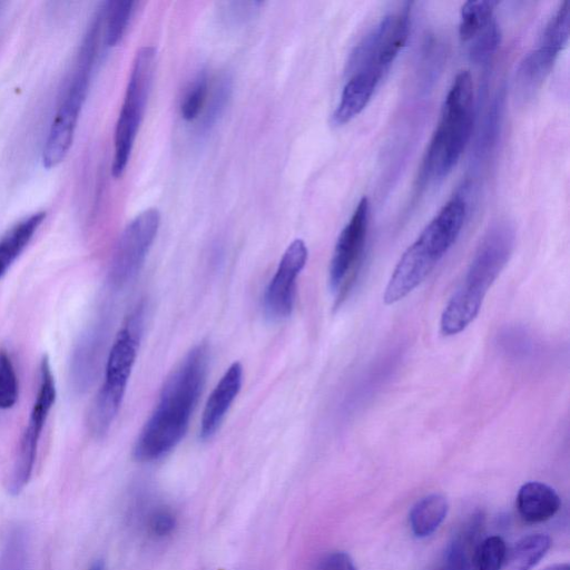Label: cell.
Here are the masks:
<instances>
[{"label": "cell", "instance_id": "3957f363", "mask_svg": "<svg viewBox=\"0 0 570 570\" xmlns=\"http://www.w3.org/2000/svg\"><path fill=\"white\" fill-rule=\"evenodd\" d=\"M465 216L466 203L461 195L444 204L401 256L383 295L385 304L404 298L426 278L458 239Z\"/></svg>", "mask_w": 570, "mask_h": 570}, {"label": "cell", "instance_id": "9a60e30c", "mask_svg": "<svg viewBox=\"0 0 570 570\" xmlns=\"http://www.w3.org/2000/svg\"><path fill=\"white\" fill-rule=\"evenodd\" d=\"M559 52L552 47L539 43L523 57L514 77V92L519 100L527 102L537 95L551 72Z\"/></svg>", "mask_w": 570, "mask_h": 570}, {"label": "cell", "instance_id": "d6986e66", "mask_svg": "<svg viewBox=\"0 0 570 570\" xmlns=\"http://www.w3.org/2000/svg\"><path fill=\"white\" fill-rule=\"evenodd\" d=\"M47 213L39 210L16 223L0 239V279L24 250L46 219Z\"/></svg>", "mask_w": 570, "mask_h": 570}, {"label": "cell", "instance_id": "8992f818", "mask_svg": "<svg viewBox=\"0 0 570 570\" xmlns=\"http://www.w3.org/2000/svg\"><path fill=\"white\" fill-rule=\"evenodd\" d=\"M142 311L135 309L117 333L107 356L104 382L88 414L91 433L104 436L117 416L137 357L141 336Z\"/></svg>", "mask_w": 570, "mask_h": 570}, {"label": "cell", "instance_id": "7402d4cb", "mask_svg": "<svg viewBox=\"0 0 570 570\" xmlns=\"http://www.w3.org/2000/svg\"><path fill=\"white\" fill-rule=\"evenodd\" d=\"M0 570H30V538L24 527L8 531L0 548Z\"/></svg>", "mask_w": 570, "mask_h": 570}, {"label": "cell", "instance_id": "4316f807", "mask_svg": "<svg viewBox=\"0 0 570 570\" xmlns=\"http://www.w3.org/2000/svg\"><path fill=\"white\" fill-rule=\"evenodd\" d=\"M507 546L499 535H491L478 543L473 556L474 570H500L507 559Z\"/></svg>", "mask_w": 570, "mask_h": 570}, {"label": "cell", "instance_id": "e575fe53", "mask_svg": "<svg viewBox=\"0 0 570 570\" xmlns=\"http://www.w3.org/2000/svg\"><path fill=\"white\" fill-rule=\"evenodd\" d=\"M90 570H104V563L101 561H97L92 564Z\"/></svg>", "mask_w": 570, "mask_h": 570}, {"label": "cell", "instance_id": "ac0fdd59", "mask_svg": "<svg viewBox=\"0 0 570 570\" xmlns=\"http://www.w3.org/2000/svg\"><path fill=\"white\" fill-rule=\"evenodd\" d=\"M482 527L483 514L474 513L448 546L439 570H474L473 556Z\"/></svg>", "mask_w": 570, "mask_h": 570}, {"label": "cell", "instance_id": "52a82bcc", "mask_svg": "<svg viewBox=\"0 0 570 570\" xmlns=\"http://www.w3.org/2000/svg\"><path fill=\"white\" fill-rule=\"evenodd\" d=\"M156 67V50L140 48L134 59L114 135L111 175L125 173L144 118Z\"/></svg>", "mask_w": 570, "mask_h": 570}, {"label": "cell", "instance_id": "d4e9b609", "mask_svg": "<svg viewBox=\"0 0 570 570\" xmlns=\"http://www.w3.org/2000/svg\"><path fill=\"white\" fill-rule=\"evenodd\" d=\"M232 94V80L227 76H223L217 80L214 90L206 101L205 108L202 112L198 130L207 132L224 112ZM200 118V117H199Z\"/></svg>", "mask_w": 570, "mask_h": 570}, {"label": "cell", "instance_id": "484cf974", "mask_svg": "<svg viewBox=\"0 0 570 570\" xmlns=\"http://www.w3.org/2000/svg\"><path fill=\"white\" fill-rule=\"evenodd\" d=\"M570 29V2L563 1L548 20L540 42L561 51L569 39Z\"/></svg>", "mask_w": 570, "mask_h": 570}, {"label": "cell", "instance_id": "5bb4252c", "mask_svg": "<svg viewBox=\"0 0 570 570\" xmlns=\"http://www.w3.org/2000/svg\"><path fill=\"white\" fill-rule=\"evenodd\" d=\"M383 73L374 68L353 71L343 87L340 101L332 115V122L342 126L356 117L371 100Z\"/></svg>", "mask_w": 570, "mask_h": 570}, {"label": "cell", "instance_id": "ba28073f", "mask_svg": "<svg viewBox=\"0 0 570 570\" xmlns=\"http://www.w3.org/2000/svg\"><path fill=\"white\" fill-rule=\"evenodd\" d=\"M56 382L50 360L43 355L39 366V385L28 424L21 435L17 455L8 481V491L18 495L28 484L36 461L38 444L49 413L56 402Z\"/></svg>", "mask_w": 570, "mask_h": 570}, {"label": "cell", "instance_id": "836d02e7", "mask_svg": "<svg viewBox=\"0 0 570 570\" xmlns=\"http://www.w3.org/2000/svg\"><path fill=\"white\" fill-rule=\"evenodd\" d=\"M543 570H570V567L568 563H556L544 568Z\"/></svg>", "mask_w": 570, "mask_h": 570}, {"label": "cell", "instance_id": "9c48e42d", "mask_svg": "<svg viewBox=\"0 0 570 570\" xmlns=\"http://www.w3.org/2000/svg\"><path fill=\"white\" fill-rule=\"evenodd\" d=\"M411 3L385 14L353 50L348 70L374 68L385 72L404 47L410 32Z\"/></svg>", "mask_w": 570, "mask_h": 570}, {"label": "cell", "instance_id": "7a4b0ae2", "mask_svg": "<svg viewBox=\"0 0 570 570\" xmlns=\"http://www.w3.org/2000/svg\"><path fill=\"white\" fill-rule=\"evenodd\" d=\"M514 242L515 232L510 222L498 220L489 227L461 284L442 312V334H459L478 316L485 294L512 254Z\"/></svg>", "mask_w": 570, "mask_h": 570}, {"label": "cell", "instance_id": "2e32d148", "mask_svg": "<svg viewBox=\"0 0 570 570\" xmlns=\"http://www.w3.org/2000/svg\"><path fill=\"white\" fill-rule=\"evenodd\" d=\"M106 328L102 323L88 327L76 344L70 361V377L76 390L91 384L100 360Z\"/></svg>", "mask_w": 570, "mask_h": 570}, {"label": "cell", "instance_id": "1f68e13d", "mask_svg": "<svg viewBox=\"0 0 570 570\" xmlns=\"http://www.w3.org/2000/svg\"><path fill=\"white\" fill-rule=\"evenodd\" d=\"M314 570H357V568L348 553L333 551L324 554L317 561Z\"/></svg>", "mask_w": 570, "mask_h": 570}, {"label": "cell", "instance_id": "f1b7e54d", "mask_svg": "<svg viewBox=\"0 0 570 570\" xmlns=\"http://www.w3.org/2000/svg\"><path fill=\"white\" fill-rule=\"evenodd\" d=\"M501 42V30L493 18L471 41L469 57L475 63L488 61Z\"/></svg>", "mask_w": 570, "mask_h": 570}, {"label": "cell", "instance_id": "e0dca14e", "mask_svg": "<svg viewBox=\"0 0 570 570\" xmlns=\"http://www.w3.org/2000/svg\"><path fill=\"white\" fill-rule=\"evenodd\" d=\"M558 493L542 482L524 483L517 495V509L520 517L529 523H540L551 519L560 509Z\"/></svg>", "mask_w": 570, "mask_h": 570}, {"label": "cell", "instance_id": "30bf717a", "mask_svg": "<svg viewBox=\"0 0 570 570\" xmlns=\"http://www.w3.org/2000/svg\"><path fill=\"white\" fill-rule=\"evenodd\" d=\"M160 214L148 208L131 219L122 230L116 245L108 282L112 288H121L140 271L156 238Z\"/></svg>", "mask_w": 570, "mask_h": 570}, {"label": "cell", "instance_id": "7c38bea8", "mask_svg": "<svg viewBox=\"0 0 570 570\" xmlns=\"http://www.w3.org/2000/svg\"><path fill=\"white\" fill-rule=\"evenodd\" d=\"M307 257L308 250L302 239L293 240L284 252L263 295V311L271 321H281L291 315L295 303L296 281Z\"/></svg>", "mask_w": 570, "mask_h": 570}, {"label": "cell", "instance_id": "44dd1931", "mask_svg": "<svg viewBox=\"0 0 570 570\" xmlns=\"http://www.w3.org/2000/svg\"><path fill=\"white\" fill-rule=\"evenodd\" d=\"M551 539L543 533L529 534L513 544L507 559L510 570H531L547 554Z\"/></svg>", "mask_w": 570, "mask_h": 570}, {"label": "cell", "instance_id": "6da1fadb", "mask_svg": "<svg viewBox=\"0 0 570 570\" xmlns=\"http://www.w3.org/2000/svg\"><path fill=\"white\" fill-rule=\"evenodd\" d=\"M205 344L193 347L166 379L158 402L132 450L138 462H151L170 452L187 432L208 371Z\"/></svg>", "mask_w": 570, "mask_h": 570}, {"label": "cell", "instance_id": "83f0119b", "mask_svg": "<svg viewBox=\"0 0 570 570\" xmlns=\"http://www.w3.org/2000/svg\"><path fill=\"white\" fill-rule=\"evenodd\" d=\"M208 99V79L205 72L199 73L187 88L180 106V116L186 121L198 119Z\"/></svg>", "mask_w": 570, "mask_h": 570}, {"label": "cell", "instance_id": "f546056e", "mask_svg": "<svg viewBox=\"0 0 570 570\" xmlns=\"http://www.w3.org/2000/svg\"><path fill=\"white\" fill-rule=\"evenodd\" d=\"M19 396L18 377L7 351L0 348V410L14 406Z\"/></svg>", "mask_w": 570, "mask_h": 570}, {"label": "cell", "instance_id": "d6a6232c", "mask_svg": "<svg viewBox=\"0 0 570 570\" xmlns=\"http://www.w3.org/2000/svg\"><path fill=\"white\" fill-rule=\"evenodd\" d=\"M261 2H230L224 10V18L234 22L244 21L258 9Z\"/></svg>", "mask_w": 570, "mask_h": 570}, {"label": "cell", "instance_id": "ffe728a7", "mask_svg": "<svg viewBox=\"0 0 570 570\" xmlns=\"http://www.w3.org/2000/svg\"><path fill=\"white\" fill-rule=\"evenodd\" d=\"M449 511L448 500L439 493L420 499L411 509L409 522L416 538L431 535L444 521Z\"/></svg>", "mask_w": 570, "mask_h": 570}, {"label": "cell", "instance_id": "cb8c5ba5", "mask_svg": "<svg viewBox=\"0 0 570 570\" xmlns=\"http://www.w3.org/2000/svg\"><path fill=\"white\" fill-rule=\"evenodd\" d=\"M498 1L471 0L461 8L459 36L461 41H471L492 19Z\"/></svg>", "mask_w": 570, "mask_h": 570}, {"label": "cell", "instance_id": "8fae6325", "mask_svg": "<svg viewBox=\"0 0 570 570\" xmlns=\"http://www.w3.org/2000/svg\"><path fill=\"white\" fill-rule=\"evenodd\" d=\"M370 218V203L362 197L350 220L342 229L330 264V286L337 299L345 297L356 281L365 246Z\"/></svg>", "mask_w": 570, "mask_h": 570}, {"label": "cell", "instance_id": "5b68a950", "mask_svg": "<svg viewBox=\"0 0 570 570\" xmlns=\"http://www.w3.org/2000/svg\"><path fill=\"white\" fill-rule=\"evenodd\" d=\"M104 8L96 12L80 45L75 68L51 121L41 160L46 168L63 161L72 145L81 109L86 101L99 41L102 37Z\"/></svg>", "mask_w": 570, "mask_h": 570}, {"label": "cell", "instance_id": "277c9868", "mask_svg": "<svg viewBox=\"0 0 570 570\" xmlns=\"http://www.w3.org/2000/svg\"><path fill=\"white\" fill-rule=\"evenodd\" d=\"M473 81L469 70L456 73L443 101L438 126L423 158L424 181L445 178L458 164L473 127Z\"/></svg>", "mask_w": 570, "mask_h": 570}, {"label": "cell", "instance_id": "4fadbf2b", "mask_svg": "<svg viewBox=\"0 0 570 570\" xmlns=\"http://www.w3.org/2000/svg\"><path fill=\"white\" fill-rule=\"evenodd\" d=\"M243 382L240 363H233L220 377L205 404L199 436L208 440L218 431L232 403L238 395Z\"/></svg>", "mask_w": 570, "mask_h": 570}, {"label": "cell", "instance_id": "4dcf8cb0", "mask_svg": "<svg viewBox=\"0 0 570 570\" xmlns=\"http://www.w3.org/2000/svg\"><path fill=\"white\" fill-rule=\"evenodd\" d=\"M176 527V518L168 509L155 510L148 520V529L150 533L158 538L170 534Z\"/></svg>", "mask_w": 570, "mask_h": 570}, {"label": "cell", "instance_id": "603a6c76", "mask_svg": "<svg viewBox=\"0 0 570 570\" xmlns=\"http://www.w3.org/2000/svg\"><path fill=\"white\" fill-rule=\"evenodd\" d=\"M135 1L115 0L104 3L102 40L108 48L122 38L134 12Z\"/></svg>", "mask_w": 570, "mask_h": 570}]
</instances>
